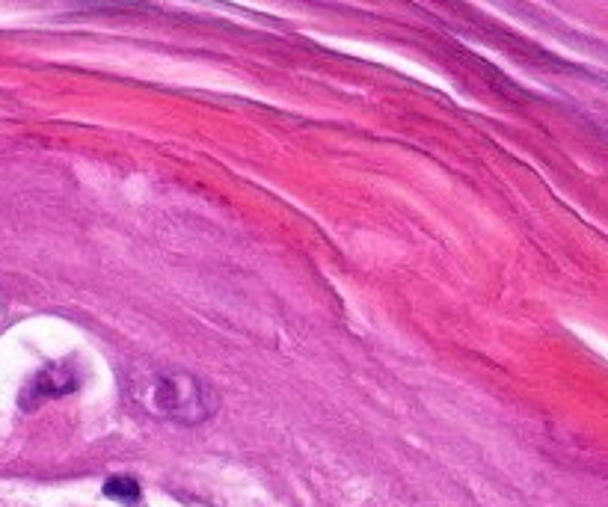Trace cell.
I'll return each mask as SVG.
<instances>
[{"label":"cell","mask_w":608,"mask_h":507,"mask_svg":"<svg viewBox=\"0 0 608 507\" xmlns=\"http://www.w3.org/2000/svg\"><path fill=\"white\" fill-rule=\"evenodd\" d=\"M78 386H81V371L75 368V362H51L27 383V389L21 395V407L33 410L45 401L66 398V395L78 392Z\"/></svg>","instance_id":"7a4b0ae2"},{"label":"cell","mask_w":608,"mask_h":507,"mask_svg":"<svg viewBox=\"0 0 608 507\" xmlns=\"http://www.w3.org/2000/svg\"><path fill=\"white\" fill-rule=\"evenodd\" d=\"M134 401L155 419L175 424H202L217 413V395L199 377L161 368L134 377Z\"/></svg>","instance_id":"6da1fadb"},{"label":"cell","mask_w":608,"mask_h":507,"mask_svg":"<svg viewBox=\"0 0 608 507\" xmlns=\"http://www.w3.org/2000/svg\"><path fill=\"white\" fill-rule=\"evenodd\" d=\"M104 496L107 499H113V502H122V505H137L140 502V484L134 481V478H125V475H119V478H110V481H104Z\"/></svg>","instance_id":"3957f363"}]
</instances>
